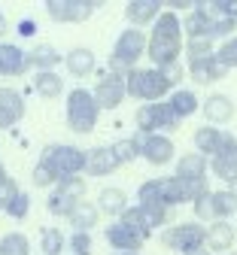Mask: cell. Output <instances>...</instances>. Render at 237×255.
Listing matches in <instances>:
<instances>
[{
  "label": "cell",
  "mask_w": 237,
  "mask_h": 255,
  "mask_svg": "<svg viewBox=\"0 0 237 255\" xmlns=\"http://www.w3.org/2000/svg\"><path fill=\"white\" fill-rule=\"evenodd\" d=\"M67 246L73 249V255H91L94 252V240L88 231H73L70 240H67Z\"/></svg>",
  "instance_id": "cell-37"
},
{
  "label": "cell",
  "mask_w": 237,
  "mask_h": 255,
  "mask_svg": "<svg viewBox=\"0 0 237 255\" xmlns=\"http://www.w3.org/2000/svg\"><path fill=\"white\" fill-rule=\"evenodd\" d=\"M0 210H3V213H6L9 219H24V216L30 213V195H27V191H21V188H18L15 195H12V198H9V201L3 204V207H0Z\"/></svg>",
  "instance_id": "cell-35"
},
{
  "label": "cell",
  "mask_w": 237,
  "mask_h": 255,
  "mask_svg": "<svg viewBox=\"0 0 237 255\" xmlns=\"http://www.w3.org/2000/svg\"><path fill=\"white\" fill-rule=\"evenodd\" d=\"M70 207H73V201L61 198L58 191H52V195H49V201H46V210H49L52 216H64V219H67V213H70Z\"/></svg>",
  "instance_id": "cell-39"
},
{
  "label": "cell",
  "mask_w": 237,
  "mask_h": 255,
  "mask_svg": "<svg viewBox=\"0 0 237 255\" xmlns=\"http://www.w3.org/2000/svg\"><path fill=\"white\" fill-rule=\"evenodd\" d=\"M186 76L183 64H171V67H134L125 73V98H134L140 104H158L167 91H174Z\"/></svg>",
  "instance_id": "cell-1"
},
{
  "label": "cell",
  "mask_w": 237,
  "mask_h": 255,
  "mask_svg": "<svg viewBox=\"0 0 237 255\" xmlns=\"http://www.w3.org/2000/svg\"><path fill=\"white\" fill-rule=\"evenodd\" d=\"M27 52L15 43H0V76L3 79H15L21 73H27Z\"/></svg>",
  "instance_id": "cell-14"
},
{
  "label": "cell",
  "mask_w": 237,
  "mask_h": 255,
  "mask_svg": "<svg viewBox=\"0 0 237 255\" xmlns=\"http://www.w3.org/2000/svg\"><path fill=\"white\" fill-rule=\"evenodd\" d=\"M110 152H113V158H116L119 167L122 164H131V161H137V158H140V140L137 137H122V140H116L110 146Z\"/></svg>",
  "instance_id": "cell-30"
},
{
  "label": "cell",
  "mask_w": 237,
  "mask_h": 255,
  "mask_svg": "<svg viewBox=\"0 0 237 255\" xmlns=\"http://www.w3.org/2000/svg\"><path fill=\"white\" fill-rule=\"evenodd\" d=\"M164 9V0H131V3H125V18L131 21V27H146L152 24Z\"/></svg>",
  "instance_id": "cell-15"
},
{
  "label": "cell",
  "mask_w": 237,
  "mask_h": 255,
  "mask_svg": "<svg viewBox=\"0 0 237 255\" xmlns=\"http://www.w3.org/2000/svg\"><path fill=\"white\" fill-rule=\"evenodd\" d=\"M137 140H140V158L149 161L152 167H164V164H171L174 158H177L174 140L164 137V134H146V137L137 134Z\"/></svg>",
  "instance_id": "cell-11"
},
{
  "label": "cell",
  "mask_w": 237,
  "mask_h": 255,
  "mask_svg": "<svg viewBox=\"0 0 237 255\" xmlns=\"http://www.w3.org/2000/svg\"><path fill=\"white\" fill-rule=\"evenodd\" d=\"M207 158L204 155H198V152H186L183 158H177V179L183 182H201V179H207Z\"/></svg>",
  "instance_id": "cell-17"
},
{
  "label": "cell",
  "mask_w": 237,
  "mask_h": 255,
  "mask_svg": "<svg viewBox=\"0 0 237 255\" xmlns=\"http://www.w3.org/2000/svg\"><path fill=\"white\" fill-rule=\"evenodd\" d=\"M97 0H46V12L52 21H67V24H76L85 21L97 12Z\"/></svg>",
  "instance_id": "cell-9"
},
{
  "label": "cell",
  "mask_w": 237,
  "mask_h": 255,
  "mask_svg": "<svg viewBox=\"0 0 237 255\" xmlns=\"http://www.w3.org/2000/svg\"><path fill=\"white\" fill-rule=\"evenodd\" d=\"M104 237H107V243H110L116 252H137V249L143 246V240L134 234L131 228H125L122 222H113V225H107Z\"/></svg>",
  "instance_id": "cell-20"
},
{
  "label": "cell",
  "mask_w": 237,
  "mask_h": 255,
  "mask_svg": "<svg viewBox=\"0 0 237 255\" xmlns=\"http://www.w3.org/2000/svg\"><path fill=\"white\" fill-rule=\"evenodd\" d=\"M237 213V198L231 195L228 188H219V191H207L195 201V216L198 222H228L231 216Z\"/></svg>",
  "instance_id": "cell-6"
},
{
  "label": "cell",
  "mask_w": 237,
  "mask_h": 255,
  "mask_svg": "<svg viewBox=\"0 0 237 255\" xmlns=\"http://www.w3.org/2000/svg\"><path fill=\"white\" fill-rule=\"evenodd\" d=\"M113 255H140V252H113Z\"/></svg>",
  "instance_id": "cell-45"
},
{
  "label": "cell",
  "mask_w": 237,
  "mask_h": 255,
  "mask_svg": "<svg viewBox=\"0 0 237 255\" xmlns=\"http://www.w3.org/2000/svg\"><path fill=\"white\" fill-rule=\"evenodd\" d=\"M207 167H213V176H219L222 182H228V185L237 182V137L234 134L225 131V137H222L216 155L207 161Z\"/></svg>",
  "instance_id": "cell-10"
},
{
  "label": "cell",
  "mask_w": 237,
  "mask_h": 255,
  "mask_svg": "<svg viewBox=\"0 0 237 255\" xmlns=\"http://www.w3.org/2000/svg\"><path fill=\"white\" fill-rule=\"evenodd\" d=\"M228 70L222 67V64L216 61V55H210V58H201V61H189V76L198 82V85H210V82H216V79H222Z\"/></svg>",
  "instance_id": "cell-21"
},
{
  "label": "cell",
  "mask_w": 237,
  "mask_h": 255,
  "mask_svg": "<svg viewBox=\"0 0 237 255\" xmlns=\"http://www.w3.org/2000/svg\"><path fill=\"white\" fill-rule=\"evenodd\" d=\"M146 55V34L137 27H128L116 37V46H113V55H110V70L116 76H125L137 67V61Z\"/></svg>",
  "instance_id": "cell-3"
},
{
  "label": "cell",
  "mask_w": 237,
  "mask_h": 255,
  "mask_svg": "<svg viewBox=\"0 0 237 255\" xmlns=\"http://www.w3.org/2000/svg\"><path fill=\"white\" fill-rule=\"evenodd\" d=\"M100 119V107L94 104L88 88H73L67 94V125L76 134H91Z\"/></svg>",
  "instance_id": "cell-4"
},
{
  "label": "cell",
  "mask_w": 237,
  "mask_h": 255,
  "mask_svg": "<svg viewBox=\"0 0 237 255\" xmlns=\"http://www.w3.org/2000/svg\"><path fill=\"white\" fill-rule=\"evenodd\" d=\"M195 255H210V252H207V249H201V252H195Z\"/></svg>",
  "instance_id": "cell-46"
},
{
  "label": "cell",
  "mask_w": 237,
  "mask_h": 255,
  "mask_svg": "<svg viewBox=\"0 0 237 255\" xmlns=\"http://www.w3.org/2000/svg\"><path fill=\"white\" fill-rule=\"evenodd\" d=\"M9 34V24H6V18H3V12H0V43H3V37Z\"/></svg>",
  "instance_id": "cell-43"
},
{
  "label": "cell",
  "mask_w": 237,
  "mask_h": 255,
  "mask_svg": "<svg viewBox=\"0 0 237 255\" xmlns=\"http://www.w3.org/2000/svg\"><path fill=\"white\" fill-rule=\"evenodd\" d=\"M116 167H119V164H116L110 146H97V149L85 152V173H88V176H110Z\"/></svg>",
  "instance_id": "cell-23"
},
{
  "label": "cell",
  "mask_w": 237,
  "mask_h": 255,
  "mask_svg": "<svg viewBox=\"0 0 237 255\" xmlns=\"http://www.w3.org/2000/svg\"><path fill=\"white\" fill-rule=\"evenodd\" d=\"M183 122L174 116V110L164 104H143L137 110V128H140V137L146 134H164V131H177Z\"/></svg>",
  "instance_id": "cell-8"
},
{
  "label": "cell",
  "mask_w": 237,
  "mask_h": 255,
  "mask_svg": "<svg viewBox=\"0 0 237 255\" xmlns=\"http://www.w3.org/2000/svg\"><path fill=\"white\" fill-rule=\"evenodd\" d=\"M180 52H183V24L180 15L171 9H161V15L152 21V34L146 40V55L158 70L180 64Z\"/></svg>",
  "instance_id": "cell-2"
},
{
  "label": "cell",
  "mask_w": 237,
  "mask_h": 255,
  "mask_svg": "<svg viewBox=\"0 0 237 255\" xmlns=\"http://www.w3.org/2000/svg\"><path fill=\"white\" fill-rule=\"evenodd\" d=\"M213 21L216 18H210L204 9L195 3V9L189 12V18L180 21V24H183V34H189V40H210L213 43Z\"/></svg>",
  "instance_id": "cell-18"
},
{
  "label": "cell",
  "mask_w": 237,
  "mask_h": 255,
  "mask_svg": "<svg viewBox=\"0 0 237 255\" xmlns=\"http://www.w3.org/2000/svg\"><path fill=\"white\" fill-rule=\"evenodd\" d=\"M91 98L100 110H116L122 101H125V76H116V73H107L91 91Z\"/></svg>",
  "instance_id": "cell-12"
},
{
  "label": "cell",
  "mask_w": 237,
  "mask_h": 255,
  "mask_svg": "<svg viewBox=\"0 0 237 255\" xmlns=\"http://www.w3.org/2000/svg\"><path fill=\"white\" fill-rule=\"evenodd\" d=\"M33 30H37L33 18H21V21H18V34H21V37H33Z\"/></svg>",
  "instance_id": "cell-42"
},
{
  "label": "cell",
  "mask_w": 237,
  "mask_h": 255,
  "mask_svg": "<svg viewBox=\"0 0 237 255\" xmlns=\"http://www.w3.org/2000/svg\"><path fill=\"white\" fill-rule=\"evenodd\" d=\"M97 219H100V213H97V207L91 201H76L70 207V213H67V222L73 225V231H88V234L97 225Z\"/></svg>",
  "instance_id": "cell-25"
},
{
  "label": "cell",
  "mask_w": 237,
  "mask_h": 255,
  "mask_svg": "<svg viewBox=\"0 0 237 255\" xmlns=\"http://www.w3.org/2000/svg\"><path fill=\"white\" fill-rule=\"evenodd\" d=\"M201 113H204L207 125L219 128V125H228L234 119V104H231L228 94H210V98L201 104Z\"/></svg>",
  "instance_id": "cell-16"
},
{
  "label": "cell",
  "mask_w": 237,
  "mask_h": 255,
  "mask_svg": "<svg viewBox=\"0 0 237 255\" xmlns=\"http://www.w3.org/2000/svg\"><path fill=\"white\" fill-rule=\"evenodd\" d=\"M167 107L174 110V116L180 119V122H186L189 116H195L198 110H201V104H198V94L192 91V88H177L171 98H167Z\"/></svg>",
  "instance_id": "cell-26"
},
{
  "label": "cell",
  "mask_w": 237,
  "mask_h": 255,
  "mask_svg": "<svg viewBox=\"0 0 237 255\" xmlns=\"http://www.w3.org/2000/svg\"><path fill=\"white\" fill-rule=\"evenodd\" d=\"M213 55V43L210 40H189V61H201Z\"/></svg>",
  "instance_id": "cell-40"
},
{
  "label": "cell",
  "mask_w": 237,
  "mask_h": 255,
  "mask_svg": "<svg viewBox=\"0 0 237 255\" xmlns=\"http://www.w3.org/2000/svg\"><path fill=\"white\" fill-rule=\"evenodd\" d=\"M15 191H18V182H15L12 176H6L3 182H0V207H3V204L15 195Z\"/></svg>",
  "instance_id": "cell-41"
},
{
  "label": "cell",
  "mask_w": 237,
  "mask_h": 255,
  "mask_svg": "<svg viewBox=\"0 0 237 255\" xmlns=\"http://www.w3.org/2000/svg\"><path fill=\"white\" fill-rule=\"evenodd\" d=\"M30 179H33V185H37V188H49V185H55V182H58V179H55V173H52L43 161H37V167H33Z\"/></svg>",
  "instance_id": "cell-38"
},
{
  "label": "cell",
  "mask_w": 237,
  "mask_h": 255,
  "mask_svg": "<svg viewBox=\"0 0 237 255\" xmlns=\"http://www.w3.org/2000/svg\"><path fill=\"white\" fill-rule=\"evenodd\" d=\"M6 176H9V173H6V167H3V161H0V182H3Z\"/></svg>",
  "instance_id": "cell-44"
},
{
  "label": "cell",
  "mask_w": 237,
  "mask_h": 255,
  "mask_svg": "<svg viewBox=\"0 0 237 255\" xmlns=\"http://www.w3.org/2000/svg\"><path fill=\"white\" fill-rule=\"evenodd\" d=\"M40 161L55 173V179H67V176H79L85 170V149L79 146H67V143H52L43 149Z\"/></svg>",
  "instance_id": "cell-5"
},
{
  "label": "cell",
  "mask_w": 237,
  "mask_h": 255,
  "mask_svg": "<svg viewBox=\"0 0 237 255\" xmlns=\"http://www.w3.org/2000/svg\"><path fill=\"white\" fill-rule=\"evenodd\" d=\"M61 64H67V73H73L76 79H82V76H91V70H94V52L91 49H85V46H76V49H70L64 55V61Z\"/></svg>",
  "instance_id": "cell-24"
},
{
  "label": "cell",
  "mask_w": 237,
  "mask_h": 255,
  "mask_svg": "<svg viewBox=\"0 0 237 255\" xmlns=\"http://www.w3.org/2000/svg\"><path fill=\"white\" fill-rule=\"evenodd\" d=\"M222 137H225L222 128H213V125L198 128V131H195V149H198V155H204L207 161H210V158L216 155V149H219V143H222Z\"/></svg>",
  "instance_id": "cell-28"
},
{
  "label": "cell",
  "mask_w": 237,
  "mask_h": 255,
  "mask_svg": "<svg viewBox=\"0 0 237 255\" xmlns=\"http://www.w3.org/2000/svg\"><path fill=\"white\" fill-rule=\"evenodd\" d=\"M24 119V98L15 91V88H9V85H3L0 88V128H15L18 122Z\"/></svg>",
  "instance_id": "cell-13"
},
{
  "label": "cell",
  "mask_w": 237,
  "mask_h": 255,
  "mask_svg": "<svg viewBox=\"0 0 237 255\" xmlns=\"http://www.w3.org/2000/svg\"><path fill=\"white\" fill-rule=\"evenodd\" d=\"M64 246H67V237L58 228H43L40 231V249H43V255H61Z\"/></svg>",
  "instance_id": "cell-34"
},
{
  "label": "cell",
  "mask_w": 237,
  "mask_h": 255,
  "mask_svg": "<svg viewBox=\"0 0 237 255\" xmlns=\"http://www.w3.org/2000/svg\"><path fill=\"white\" fill-rule=\"evenodd\" d=\"M0 255H30V240L21 231H9L0 237Z\"/></svg>",
  "instance_id": "cell-32"
},
{
  "label": "cell",
  "mask_w": 237,
  "mask_h": 255,
  "mask_svg": "<svg viewBox=\"0 0 237 255\" xmlns=\"http://www.w3.org/2000/svg\"><path fill=\"white\" fill-rule=\"evenodd\" d=\"M213 55H216V61L222 64L225 70L237 67V34H234V37H228V40H225V43H222V46H219Z\"/></svg>",
  "instance_id": "cell-36"
},
{
  "label": "cell",
  "mask_w": 237,
  "mask_h": 255,
  "mask_svg": "<svg viewBox=\"0 0 237 255\" xmlns=\"http://www.w3.org/2000/svg\"><path fill=\"white\" fill-rule=\"evenodd\" d=\"M204 240H207V228L201 222H183V225H171L164 234H161V243L167 249H177L183 255H195L204 249Z\"/></svg>",
  "instance_id": "cell-7"
},
{
  "label": "cell",
  "mask_w": 237,
  "mask_h": 255,
  "mask_svg": "<svg viewBox=\"0 0 237 255\" xmlns=\"http://www.w3.org/2000/svg\"><path fill=\"white\" fill-rule=\"evenodd\" d=\"M119 222H122L125 228H131L134 234H137V237L143 240V243L152 237V228L146 225V219H143V213H140V207H137V204H134V207H128V210L119 216Z\"/></svg>",
  "instance_id": "cell-31"
},
{
  "label": "cell",
  "mask_w": 237,
  "mask_h": 255,
  "mask_svg": "<svg viewBox=\"0 0 237 255\" xmlns=\"http://www.w3.org/2000/svg\"><path fill=\"white\" fill-rule=\"evenodd\" d=\"M234 231H237V228H234Z\"/></svg>",
  "instance_id": "cell-47"
},
{
  "label": "cell",
  "mask_w": 237,
  "mask_h": 255,
  "mask_svg": "<svg viewBox=\"0 0 237 255\" xmlns=\"http://www.w3.org/2000/svg\"><path fill=\"white\" fill-rule=\"evenodd\" d=\"M55 191L61 198H67V201H85V179L82 176H67V179H58L55 182Z\"/></svg>",
  "instance_id": "cell-33"
},
{
  "label": "cell",
  "mask_w": 237,
  "mask_h": 255,
  "mask_svg": "<svg viewBox=\"0 0 237 255\" xmlns=\"http://www.w3.org/2000/svg\"><path fill=\"white\" fill-rule=\"evenodd\" d=\"M61 61H64V55H61L55 46H49V43H43V46H37L33 52H27V67H33L37 73L55 70Z\"/></svg>",
  "instance_id": "cell-27"
},
{
  "label": "cell",
  "mask_w": 237,
  "mask_h": 255,
  "mask_svg": "<svg viewBox=\"0 0 237 255\" xmlns=\"http://www.w3.org/2000/svg\"><path fill=\"white\" fill-rule=\"evenodd\" d=\"M234 225L231 222H210V228H207V240H204V249L213 255V252H225L234 246Z\"/></svg>",
  "instance_id": "cell-19"
},
{
  "label": "cell",
  "mask_w": 237,
  "mask_h": 255,
  "mask_svg": "<svg viewBox=\"0 0 237 255\" xmlns=\"http://www.w3.org/2000/svg\"><path fill=\"white\" fill-rule=\"evenodd\" d=\"M97 213H104V216H113V222H116V216H122L131 204H128V195L122 188H113V185H107V188H100V195H97Z\"/></svg>",
  "instance_id": "cell-22"
},
{
  "label": "cell",
  "mask_w": 237,
  "mask_h": 255,
  "mask_svg": "<svg viewBox=\"0 0 237 255\" xmlns=\"http://www.w3.org/2000/svg\"><path fill=\"white\" fill-rule=\"evenodd\" d=\"M33 91H37L40 98H46V101H55V98H61V94H64V79L55 70L37 73V76H33Z\"/></svg>",
  "instance_id": "cell-29"
}]
</instances>
